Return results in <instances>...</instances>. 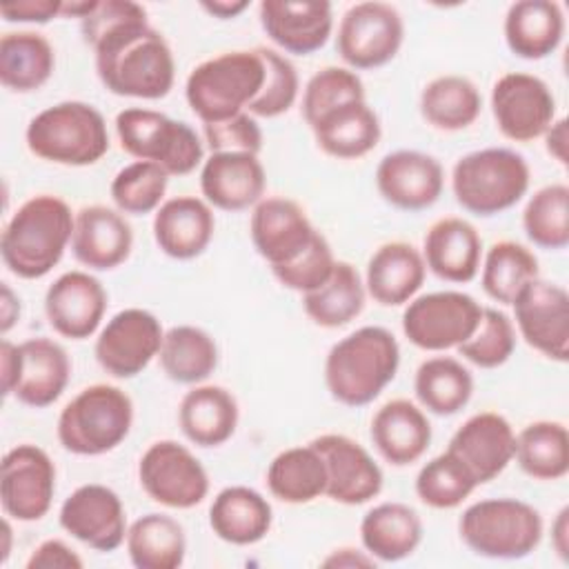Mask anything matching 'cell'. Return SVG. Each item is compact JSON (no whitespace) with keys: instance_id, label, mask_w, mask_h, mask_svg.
Segmentation results:
<instances>
[{"instance_id":"6da1fadb","label":"cell","mask_w":569,"mask_h":569,"mask_svg":"<svg viewBox=\"0 0 569 569\" xmlns=\"http://www.w3.org/2000/svg\"><path fill=\"white\" fill-rule=\"evenodd\" d=\"M84 42L96 53L100 82L116 96L158 100L176 80L169 42L156 31L142 4L133 0H96L80 20Z\"/></svg>"},{"instance_id":"7a4b0ae2","label":"cell","mask_w":569,"mask_h":569,"mask_svg":"<svg viewBox=\"0 0 569 569\" xmlns=\"http://www.w3.org/2000/svg\"><path fill=\"white\" fill-rule=\"evenodd\" d=\"M73 224L76 216L62 198L51 193L29 198L2 231L0 253L4 267L22 280L47 276L71 242Z\"/></svg>"},{"instance_id":"3957f363","label":"cell","mask_w":569,"mask_h":569,"mask_svg":"<svg viewBox=\"0 0 569 569\" xmlns=\"http://www.w3.org/2000/svg\"><path fill=\"white\" fill-rule=\"evenodd\" d=\"M398 365L400 347L396 336L385 327L367 325L329 349L325 382L340 405L365 407L396 378Z\"/></svg>"},{"instance_id":"277c9868","label":"cell","mask_w":569,"mask_h":569,"mask_svg":"<svg viewBox=\"0 0 569 569\" xmlns=\"http://www.w3.org/2000/svg\"><path fill=\"white\" fill-rule=\"evenodd\" d=\"M262 84L264 60L258 49L227 51L193 67L184 98L202 124H211L247 111Z\"/></svg>"},{"instance_id":"5b68a950","label":"cell","mask_w":569,"mask_h":569,"mask_svg":"<svg viewBox=\"0 0 569 569\" xmlns=\"http://www.w3.org/2000/svg\"><path fill=\"white\" fill-rule=\"evenodd\" d=\"M27 147L33 156L64 167H87L109 151V131L102 113L80 100H64L31 118Z\"/></svg>"},{"instance_id":"8992f818","label":"cell","mask_w":569,"mask_h":569,"mask_svg":"<svg viewBox=\"0 0 569 569\" xmlns=\"http://www.w3.org/2000/svg\"><path fill=\"white\" fill-rule=\"evenodd\" d=\"M451 189L465 211L482 218L496 216L527 193L529 164L513 149H478L453 164Z\"/></svg>"},{"instance_id":"52a82bcc","label":"cell","mask_w":569,"mask_h":569,"mask_svg":"<svg viewBox=\"0 0 569 569\" xmlns=\"http://www.w3.org/2000/svg\"><path fill=\"white\" fill-rule=\"evenodd\" d=\"M462 542L482 558L518 560L542 540L538 509L518 498H487L469 505L458 522Z\"/></svg>"},{"instance_id":"ba28073f","label":"cell","mask_w":569,"mask_h":569,"mask_svg":"<svg viewBox=\"0 0 569 569\" xmlns=\"http://www.w3.org/2000/svg\"><path fill=\"white\" fill-rule=\"evenodd\" d=\"M133 402L113 385L82 389L58 416V440L76 456H102L131 431Z\"/></svg>"},{"instance_id":"9c48e42d","label":"cell","mask_w":569,"mask_h":569,"mask_svg":"<svg viewBox=\"0 0 569 569\" xmlns=\"http://www.w3.org/2000/svg\"><path fill=\"white\" fill-rule=\"evenodd\" d=\"M120 147L136 160L160 164L169 176H187L202 162L198 133L160 111L129 107L116 116Z\"/></svg>"},{"instance_id":"30bf717a","label":"cell","mask_w":569,"mask_h":569,"mask_svg":"<svg viewBox=\"0 0 569 569\" xmlns=\"http://www.w3.org/2000/svg\"><path fill=\"white\" fill-rule=\"evenodd\" d=\"M482 307L462 291H431L407 302L402 331L425 351H445L462 345L478 327Z\"/></svg>"},{"instance_id":"8fae6325","label":"cell","mask_w":569,"mask_h":569,"mask_svg":"<svg viewBox=\"0 0 569 569\" xmlns=\"http://www.w3.org/2000/svg\"><path fill=\"white\" fill-rule=\"evenodd\" d=\"M405 40V22L387 2H358L338 24L336 49L349 69H376L396 58Z\"/></svg>"},{"instance_id":"7c38bea8","label":"cell","mask_w":569,"mask_h":569,"mask_svg":"<svg viewBox=\"0 0 569 569\" xmlns=\"http://www.w3.org/2000/svg\"><path fill=\"white\" fill-rule=\"evenodd\" d=\"M144 493L169 509H191L209 493V476L202 462L176 440L153 442L138 462Z\"/></svg>"},{"instance_id":"4fadbf2b","label":"cell","mask_w":569,"mask_h":569,"mask_svg":"<svg viewBox=\"0 0 569 569\" xmlns=\"http://www.w3.org/2000/svg\"><path fill=\"white\" fill-rule=\"evenodd\" d=\"M491 111L500 133L513 142H531L551 127L556 98L549 84L522 71L500 76L491 89Z\"/></svg>"},{"instance_id":"5bb4252c","label":"cell","mask_w":569,"mask_h":569,"mask_svg":"<svg viewBox=\"0 0 569 569\" xmlns=\"http://www.w3.org/2000/svg\"><path fill=\"white\" fill-rule=\"evenodd\" d=\"M56 493V467L36 445L9 449L0 467V502L4 516L33 522L47 516Z\"/></svg>"},{"instance_id":"9a60e30c","label":"cell","mask_w":569,"mask_h":569,"mask_svg":"<svg viewBox=\"0 0 569 569\" xmlns=\"http://www.w3.org/2000/svg\"><path fill=\"white\" fill-rule=\"evenodd\" d=\"M164 331L160 320L140 307L118 311L96 338L98 365L116 378H133L142 373L158 356Z\"/></svg>"},{"instance_id":"2e32d148","label":"cell","mask_w":569,"mask_h":569,"mask_svg":"<svg viewBox=\"0 0 569 569\" xmlns=\"http://www.w3.org/2000/svg\"><path fill=\"white\" fill-rule=\"evenodd\" d=\"M511 307L525 342L551 360L567 362L569 293L565 287L536 278L518 291Z\"/></svg>"},{"instance_id":"e0dca14e","label":"cell","mask_w":569,"mask_h":569,"mask_svg":"<svg viewBox=\"0 0 569 569\" xmlns=\"http://www.w3.org/2000/svg\"><path fill=\"white\" fill-rule=\"evenodd\" d=\"M60 527L96 551H116L127 538V516L120 496L98 482L80 485L64 498Z\"/></svg>"},{"instance_id":"ac0fdd59","label":"cell","mask_w":569,"mask_h":569,"mask_svg":"<svg viewBox=\"0 0 569 569\" xmlns=\"http://www.w3.org/2000/svg\"><path fill=\"white\" fill-rule=\"evenodd\" d=\"M327 469V489L333 502L365 505L382 489V469L369 451L349 436L322 433L311 440Z\"/></svg>"},{"instance_id":"d6986e66","label":"cell","mask_w":569,"mask_h":569,"mask_svg":"<svg viewBox=\"0 0 569 569\" xmlns=\"http://www.w3.org/2000/svg\"><path fill=\"white\" fill-rule=\"evenodd\" d=\"M378 193L402 211L429 209L442 193V164L422 151L398 149L387 153L376 169Z\"/></svg>"},{"instance_id":"ffe728a7","label":"cell","mask_w":569,"mask_h":569,"mask_svg":"<svg viewBox=\"0 0 569 569\" xmlns=\"http://www.w3.org/2000/svg\"><path fill=\"white\" fill-rule=\"evenodd\" d=\"M249 233L256 251L273 269L296 260L313 240L316 229L296 200L269 196L253 207Z\"/></svg>"},{"instance_id":"44dd1931","label":"cell","mask_w":569,"mask_h":569,"mask_svg":"<svg viewBox=\"0 0 569 569\" xmlns=\"http://www.w3.org/2000/svg\"><path fill=\"white\" fill-rule=\"evenodd\" d=\"M107 311V291L87 271H67L49 284L44 313L56 333L69 340H84L96 333Z\"/></svg>"},{"instance_id":"7402d4cb","label":"cell","mask_w":569,"mask_h":569,"mask_svg":"<svg viewBox=\"0 0 569 569\" xmlns=\"http://www.w3.org/2000/svg\"><path fill=\"white\" fill-rule=\"evenodd\" d=\"M260 24L282 51L309 56L327 44L333 11L327 0H262Z\"/></svg>"},{"instance_id":"603a6c76","label":"cell","mask_w":569,"mask_h":569,"mask_svg":"<svg viewBox=\"0 0 569 569\" xmlns=\"http://www.w3.org/2000/svg\"><path fill=\"white\" fill-rule=\"evenodd\" d=\"M267 187V173L256 153L211 151L200 169V191L204 200L222 211H244L256 207Z\"/></svg>"},{"instance_id":"cb8c5ba5","label":"cell","mask_w":569,"mask_h":569,"mask_svg":"<svg viewBox=\"0 0 569 569\" xmlns=\"http://www.w3.org/2000/svg\"><path fill=\"white\" fill-rule=\"evenodd\" d=\"M447 451L465 462L478 485H485L500 476L513 460L516 433L505 416L480 411L458 427Z\"/></svg>"},{"instance_id":"d4e9b609","label":"cell","mask_w":569,"mask_h":569,"mask_svg":"<svg viewBox=\"0 0 569 569\" xmlns=\"http://www.w3.org/2000/svg\"><path fill=\"white\" fill-rule=\"evenodd\" d=\"M133 247V231L124 216L104 204H89L76 213L71 251L76 260L96 271L120 267Z\"/></svg>"},{"instance_id":"484cf974","label":"cell","mask_w":569,"mask_h":569,"mask_svg":"<svg viewBox=\"0 0 569 569\" xmlns=\"http://www.w3.org/2000/svg\"><path fill=\"white\" fill-rule=\"evenodd\" d=\"M71 373V362L62 345L51 338H29L18 345V373L11 396L33 409L53 405Z\"/></svg>"},{"instance_id":"4316f807","label":"cell","mask_w":569,"mask_h":569,"mask_svg":"<svg viewBox=\"0 0 569 569\" xmlns=\"http://www.w3.org/2000/svg\"><path fill=\"white\" fill-rule=\"evenodd\" d=\"M216 218L211 204L196 196L164 200L153 216V238L160 251L176 260H191L204 253L213 238Z\"/></svg>"},{"instance_id":"83f0119b","label":"cell","mask_w":569,"mask_h":569,"mask_svg":"<svg viewBox=\"0 0 569 569\" xmlns=\"http://www.w3.org/2000/svg\"><path fill=\"white\" fill-rule=\"evenodd\" d=\"M425 267L440 280L465 284L478 276L482 260V238L462 218H442L425 236Z\"/></svg>"},{"instance_id":"f1b7e54d","label":"cell","mask_w":569,"mask_h":569,"mask_svg":"<svg viewBox=\"0 0 569 569\" xmlns=\"http://www.w3.org/2000/svg\"><path fill=\"white\" fill-rule=\"evenodd\" d=\"M371 442L393 467H405L422 458L431 442V422L411 400L385 402L371 418Z\"/></svg>"},{"instance_id":"f546056e","label":"cell","mask_w":569,"mask_h":569,"mask_svg":"<svg viewBox=\"0 0 569 569\" xmlns=\"http://www.w3.org/2000/svg\"><path fill=\"white\" fill-rule=\"evenodd\" d=\"M422 253L409 242H385L367 262L365 289L382 307L409 302L425 282Z\"/></svg>"},{"instance_id":"4dcf8cb0","label":"cell","mask_w":569,"mask_h":569,"mask_svg":"<svg viewBox=\"0 0 569 569\" xmlns=\"http://www.w3.org/2000/svg\"><path fill=\"white\" fill-rule=\"evenodd\" d=\"M311 131L318 147L340 160L367 156L382 136L380 120L367 100H349L329 109L311 124Z\"/></svg>"},{"instance_id":"1f68e13d","label":"cell","mask_w":569,"mask_h":569,"mask_svg":"<svg viewBox=\"0 0 569 569\" xmlns=\"http://www.w3.org/2000/svg\"><path fill=\"white\" fill-rule=\"evenodd\" d=\"M273 522V511L269 500L244 485H231L216 493L209 507V527L211 531L238 547L260 542Z\"/></svg>"},{"instance_id":"d6a6232c","label":"cell","mask_w":569,"mask_h":569,"mask_svg":"<svg viewBox=\"0 0 569 569\" xmlns=\"http://www.w3.org/2000/svg\"><path fill=\"white\" fill-rule=\"evenodd\" d=\"M565 36V13L553 0H518L505 16V40L513 56L542 60L551 56Z\"/></svg>"},{"instance_id":"836d02e7","label":"cell","mask_w":569,"mask_h":569,"mask_svg":"<svg viewBox=\"0 0 569 569\" xmlns=\"http://www.w3.org/2000/svg\"><path fill=\"white\" fill-rule=\"evenodd\" d=\"M178 422L189 442L220 447L236 433L238 402L220 385H196L180 400Z\"/></svg>"},{"instance_id":"e575fe53","label":"cell","mask_w":569,"mask_h":569,"mask_svg":"<svg viewBox=\"0 0 569 569\" xmlns=\"http://www.w3.org/2000/svg\"><path fill=\"white\" fill-rule=\"evenodd\" d=\"M360 540L376 560L398 562L422 542V520L405 502H382L362 516Z\"/></svg>"},{"instance_id":"d590c367","label":"cell","mask_w":569,"mask_h":569,"mask_svg":"<svg viewBox=\"0 0 569 569\" xmlns=\"http://www.w3.org/2000/svg\"><path fill=\"white\" fill-rule=\"evenodd\" d=\"M365 282L351 262L336 260L331 276L313 291L302 293L305 313L325 329H338L365 309Z\"/></svg>"},{"instance_id":"8d00e7d4","label":"cell","mask_w":569,"mask_h":569,"mask_svg":"<svg viewBox=\"0 0 569 569\" xmlns=\"http://www.w3.org/2000/svg\"><path fill=\"white\" fill-rule=\"evenodd\" d=\"M129 560L138 569H178L184 562L182 525L167 513H144L127 529Z\"/></svg>"},{"instance_id":"74e56055","label":"cell","mask_w":569,"mask_h":569,"mask_svg":"<svg viewBox=\"0 0 569 569\" xmlns=\"http://www.w3.org/2000/svg\"><path fill=\"white\" fill-rule=\"evenodd\" d=\"M51 42L36 31H11L0 38V82L18 93L40 89L53 73Z\"/></svg>"},{"instance_id":"f35d334b","label":"cell","mask_w":569,"mask_h":569,"mask_svg":"<svg viewBox=\"0 0 569 569\" xmlns=\"http://www.w3.org/2000/svg\"><path fill=\"white\" fill-rule=\"evenodd\" d=\"M267 487L273 498L289 505H307L327 489V469L320 451L309 442L280 451L267 469Z\"/></svg>"},{"instance_id":"ab89813d","label":"cell","mask_w":569,"mask_h":569,"mask_svg":"<svg viewBox=\"0 0 569 569\" xmlns=\"http://www.w3.org/2000/svg\"><path fill=\"white\" fill-rule=\"evenodd\" d=\"M158 360L169 380L200 385L218 367V347L204 329L178 325L164 331Z\"/></svg>"},{"instance_id":"60d3db41","label":"cell","mask_w":569,"mask_h":569,"mask_svg":"<svg viewBox=\"0 0 569 569\" xmlns=\"http://www.w3.org/2000/svg\"><path fill=\"white\" fill-rule=\"evenodd\" d=\"M482 109L478 87L456 73L438 76L425 84L420 93L422 118L440 131H460L476 122Z\"/></svg>"},{"instance_id":"b9f144b4","label":"cell","mask_w":569,"mask_h":569,"mask_svg":"<svg viewBox=\"0 0 569 569\" xmlns=\"http://www.w3.org/2000/svg\"><path fill=\"white\" fill-rule=\"evenodd\" d=\"M413 391L422 409L436 416H453L471 400L473 376L456 358H427L416 371Z\"/></svg>"},{"instance_id":"7bdbcfd3","label":"cell","mask_w":569,"mask_h":569,"mask_svg":"<svg viewBox=\"0 0 569 569\" xmlns=\"http://www.w3.org/2000/svg\"><path fill=\"white\" fill-rule=\"evenodd\" d=\"M520 469L536 480H560L569 471V433L558 420H536L516 436Z\"/></svg>"},{"instance_id":"ee69618b","label":"cell","mask_w":569,"mask_h":569,"mask_svg":"<svg viewBox=\"0 0 569 569\" xmlns=\"http://www.w3.org/2000/svg\"><path fill=\"white\" fill-rule=\"evenodd\" d=\"M538 278V258L525 244L513 240H500L489 247L482 262V289L500 302L511 305L518 291Z\"/></svg>"},{"instance_id":"f6af8a7d","label":"cell","mask_w":569,"mask_h":569,"mask_svg":"<svg viewBox=\"0 0 569 569\" xmlns=\"http://www.w3.org/2000/svg\"><path fill=\"white\" fill-rule=\"evenodd\" d=\"M522 229L540 249H565L569 244V187L553 182L538 189L522 211Z\"/></svg>"},{"instance_id":"bcb514c9","label":"cell","mask_w":569,"mask_h":569,"mask_svg":"<svg viewBox=\"0 0 569 569\" xmlns=\"http://www.w3.org/2000/svg\"><path fill=\"white\" fill-rule=\"evenodd\" d=\"M478 487L473 473L465 467L460 458L445 451L429 462L416 476L418 498L433 509H453Z\"/></svg>"},{"instance_id":"7dc6e473","label":"cell","mask_w":569,"mask_h":569,"mask_svg":"<svg viewBox=\"0 0 569 569\" xmlns=\"http://www.w3.org/2000/svg\"><path fill=\"white\" fill-rule=\"evenodd\" d=\"M167 182H169V173L160 164L136 160L122 167L113 176L109 193L118 211L131 213V216H144L156 211L162 204Z\"/></svg>"},{"instance_id":"c3c4849f","label":"cell","mask_w":569,"mask_h":569,"mask_svg":"<svg viewBox=\"0 0 569 569\" xmlns=\"http://www.w3.org/2000/svg\"><path fill=\"white\" fill-rule=\"evenodd\" d=\"M458 353L480 369H496L505 365L516 349V329L507 313L482 307L476 331L456 347Z\"/></svg>"},{"instance_id":"681fc988","label":"cell","mask_w":569,"mask_h":569,"mask_svg":"<svg viewBox=\"0 0 569 569\" xmlns=\"http://www.w3.org/2000/svg\"><path fill=\"white\" fill-rule=\"evenodd\" d=\"M349 100H365L360 76L347 67H325L316 71L305 87L302 118L311 127L322 113Z\"/></svg>"},{"instance_id":"f907efd6","label":"cell","mask_w":569,"mask_h":569,"mask_svg":"<svg viewBox=\"0 0 569 569\" xmlns=\"http://www.w3.org/2000/svg\"><path fill=\"white\" fill-rule=\"evenodd\" d=\"M264 60V84L256 100L247 107L253 118H276L287 113L298 98V71L276 49L258 47Z\"/></svg>"},{"instance_id":"816d5d0a","label":"cell","mask_w":569,"mask_h":569,"mask_svg":"<svg viewBox=\"0 0 569 569\" xmlns=\"http://www.w3.org/2000/svg\"><path fill=\"white\" fill-rule=\"evenodd\" d=\"M333 264H336V258L327 238L320 231H316L309 247L296 260L282 267H273L271 271L282 287L307 293L318 289L331 276Z\"/></svg>"},{"instance_id":"f5cc1de1","label":"cell","mask_w":569,"mask_h":569,"mask_svg":"<svg viewBox=\"0 0 569 569\" xmlns=\"http://www.w3.org/2000/svg\"><path fill=\"white\" fill-rule=\"evenodd\" d=\"M202 129L211 151H247L258 156L262 149V131L256 118L247 111L222 122L204 124Z\"/></svg>"},{"instance_id":"db71d44e","label":"cell","mask_w":569,"mask_h":569,"mask_svg":"<svg viewBox=\"0 0 569 569\" xmlns=\"http://www.w3.org/2000/svg\"><path fill=\"white\" fill-rule=\"evenodd\" d=\"M82 565V558L67 542L56 538L40 542L27 560V569H80Z\"/></svg>"},{"instance_id":"11a10c76","label":"cell","mask_w":569,"mask_h":569,"mask_svg":"<svg viewBox=\"0 0 569 569\" xmlns=\"http://www.w3.org/2000/svg\"><path fill=\"white\" fill-rule=\"evenodd\" d=\"M0 16L7 22H38L47 24L49 20L62 16V0H18L0 4Z\"/></svg>"},{"instance_id":"9f6ffc18","label":"cell","mask_w":569,"mask_h":569,"mask_svg":"<svg viewBox=\"0 0 569 569\" xmlns=\"http://www.w3.org/2000/svg\"><path fill=\"white\" fill-rule=\"evenodd\" d=\"M376 558L367 551H358L351 547H342L331 551L325 560L322 567H333V569H353V567H373Z\"/></svg>"},{"instance_id":"6f0895ef","label":"cell","mask_w":569,"mask_h":569,"mask_svg":"<svg viewBox=\"0 0 569 569\" xmlns=\"http://www.w3.org/2000/svg\"><path fill=\"white\" fill-rule=\"evenodd\" d=\"M567 120H553L551 127L545 131V147L549 151V156H553L560 164H567Z\"/></svg>"},{"instance_id":"680465c9","label":"cell","mask_w":569,"mask_h":569,"mask_svg":"<svg viewBox=\"0 0 569 569\" xmlns=\"http://www.w3.org/2000/svg\"><path fill=\"white\" fill-rule=\"evenodd\" d=\"M0 378H2V393L11 396L16 373H18V345L2 340L0 342Z\"/></svg>"},{"instance_id":"91938a15","label":"cell","mask_w":569,"mask_h":569,"mask_svg":"<svg viewBox=\"0 0 569 569\" xmlns=\"http://www.w3.org/2000/svg\"><path fill=\"white\" fill-rule=\"evenodd\" d=\"M551 545L562 562L569 560V507H562L551 525Z\"/></svg>"},{"instance_id":"94428289","label":"cell","mask_w":569,"mask_h":569,"mask_svg":"<svg viewBox=\"0 0 569 569\" xmlns=\"http://www.w3.org/2000/svg\"><path fill=\"white\" fill-rule=\"evenodd\" d=\"M20 318V298L11 291L7 282H2V296H0V331L7 333Z\"/></svg>"},{"instance_id":"6125c7cd","label":"cell","mask_w":569,"mask_h":569,"mask_svg":"<svg viewBox=\"0 0 569 569\" xmlns=\"http://www.w3.org/2000/svg\"><path fill=\"white\" fill-rule=\"evenodd\" d=\"M200 7L207 13H211L213 18L229 20V18L240 16L249 7V2L247 0H216V2H200Z\"/></svg>"},{"instance_id":"be15d7a7","label":"cell","mask_w":569,"mask_h":569,"mask_svg":"<svg viewBox=\"0 0 569 569\" xmlns=\"http://www.w3.org/2000/svg\"><path fill=\"white\" fill-rule=\"evenodd\" d=\"M2 533H4V547H2V560H7L9 549H11V525H9V516L2 522Z\"/></svg>"}]
</instances>
